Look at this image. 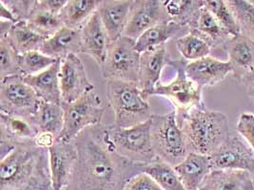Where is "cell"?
Returning a JSON list of instances; mask_svg holds the SVG:
<instances>
[{
    "label": "cell",
    "mask_w": 254,
    "mask_h": 190,
    "mask_svg": "<svg viewBox=\"0 0 254 190\" xmlns=\"http://www.w3.org/2000/svg\"><path fill=\"white\" fill-rule=\"evenodd\" d=\"M1 157L8 153L16 142L35 140L38 132L27 120L0 113Z\"/></svg>",
    "instance_id": "ffe728a7"
},
{
    "label": "cell",
    "mask_w": 254,
    "mask_h": 190,
    "mask_svg": "<svg viewBox=\"0 0 254 190\" xmlns=\"http://www.w3.org/2000/svg\"><path fill=\"white\" fill-rule=\"evenodd\" d=\"M27 24L36 34L46 39L55 36L64 27L59 15L47 12L38 6L37 2L35 10L27 20Z\"/></svg>",
    "instance_id": "4dcf8cb0"
},
{
    "label": "cell",
    "mask_w": 254,
    "mask_h": 190,
    "mask_svg": "<svg viewBox=\"0 0 254 190\" xmlns=\"http://www.w3.org/2000/svg\"><path fill=\"white\" fill-rule=\"evenodd\" d=\"M190 32L203 38L210 48L223 42L230 36L215 16L204 6V2L197 12L193 22L190 26Z\"/></svg>",
    "instance_id": "484cf974"
},
{
    "label": "cell",
    "mask_w": 254,
    "mask_h": 190,
    "mask_svg": "<svg viewBox=\"0 0 254 190\" xmlns=\"http://www.w3.org/2000/svg\"><path fill=\"white\" fill-rule=\"evenodd\" d=\"M103 136L116 153L132 164L146 166L157 159L151 142L150 119L127 129L119 128L115 124L103 125Z\"/></svg>",
    "instance_id": "277c9868"
},
{
    "label": "cell",
    "mask_w": 254,
    "mask_h": 190,
    "mask_svg": "<svg viewBox=\"0 0 254 190\" xmlns=\"http://www.w3.org/2000/svg\"><path fill=\"white\" fill-rule=\"evenodd\" d=\"M230 62L234 67H240L244 69H251L254 65V50L252 44L247 39H239L238 41L233 39L228 47Z\"/></svg>",
    "instance_id": "e575fe53"
},
{
    "label": "cell",
    "mask_w": 254,
    "mask_h": 190,
    "mask_svg": "<svg viewBox=\"0 0 254 190\" xmlns=\"http://www.w3.org/2000/svg\"><path fill=\"white\" fill-rule=\"evenodd\" d=\"M143 172L153 179L163 190H185L174 166L160 159L145 166Z\"/></svg>",
    "instance_id": "f546056e"
},
{
    "label": "cell",
    "mask_w": 254,
    "mask_h": 190,
    "mask_svg": "<svg viewBox=\"0 0 254 190\" xmlns=\"http://www.w3.org/2000/svg\"><path fill=\"white\" fill-rule=\"evenodd\" d=\"M150 134L156 158L174 167L190 153L185 134L177 122L175 110L167 114H152Z\"/></svg>",
    "instance_id": "8992f818"
},
{
    "label": "cell",
    "mask_w": 254,
    "mask_h": 190,
    "mask_svg": "<svg viewBox=\"0 0 254 190\" xmlns=\"http://www.w3.org/2000/svg\"><path fill=\"white\" fill-rule=\"evenodd\" d=\"M174 169L185 190H199L204 180L210 173L208 156L190 152Z\"/></svg>",
    "instance_id": "7402d4cb"
},
{
    "label": "cell",
    "mask_w": 254,
    "mask_h": 190,
    "mask_svg": "<svg viewBox=\"0 0 254 190\" xmlns=\"http://www.w3.org/2000/svg\"><path fill=\"white\" fill-rule=\"evenodd\" d=\"M170 21L162 0H134L124 36L137 40L157 24Z\"/></svg>",
    "instance_id": "4fadbf2b"
},
{
    "label": "cell",
    "mask_w": 254,
    "mask_h": 190,
    "mask_svg": "<svg viewBox=\"0 0 254 190\" xmlns=\"http://www.w3.org/2000/svg\"><path fill=\"white\" fill-rule=\"evenodd\" d=\"M58 60L49 57L39 50L24 53L19 57V67L22 76L35 75L46 71Z\"/></svg>",
    "instance_id": "d590c367"
},
{
    "label": "cell",
    "mask_w": 254,
    "mask_h": 190,
    "mask_svg": "<svg viewBox=\"0 0 254 190\" xmlns=\"http://www.w3.org/2000/svg\"><path fill=\"white\" fill-rule=\"evenodd\" d=\"M247 78L251 81V82H253L254 83V65L249 70V72H248V75H247Z\"/></svg>",
    "instance_id": "7bdbcfd3"
},
{
    "label": "cell",
    "mask_w": 254,
    "mask_h": 190,
    "mask_svg": "<svg viewBox=\"0 0 254 190\" xmlns=\"http://www.w3.org/2000/svg\"><path fill=\"white\" fill-rule=\"evenodd\" d=\"M236 20L251 41L254 42V4L245 0L227 1Z\"/></svg>",
    "instance_id": "8d00e7d4"
},
{
    "label": "cell",
    "mask_w": 254,
    "mask_h": 190,
    "mask_svg": "<svg viewBox=\"0 0 254 190\" xmlns=\"http://www.w3.org/2000/svg\"><path fill=\"white\" fill-rule=\"evenodd\" d=\"M20 55L12 47L5 36H0V80L9 76L21 75Z\"/></svg>",
    "instance_id": "836d02e7"
},
{
    "label": "cell",
    "mask_w": 254,
    "mask_h": 190,
    "mask_svg": "<svg viewBox=\"0 0 254 190\" xmlns=\"http://www.w3.org/2000/svg\"><path fill=\"white\" fill-rule=\"evenodd\" d=\"M134 0H102L97 13L111 42L124 35Z\"/></svg>",
    "instance_id": "ac0fdd59"
},
{
    "label": "cell",
    "mask_w": 254,
    "mask_h": 190,
    "mask_svg": "<svg viewBox=\"0 0 254 190\" xmlns=\"http://www.w3.org/2000/svg\"><path fill=\"white\" fill-rule=\"evenodd\" d=\"M0 190H53L48 148L35 140L16 142L1 157Z\"/></svg>",
    "instance_id": "7a4b0ae2"
},
{
    "label": "cell",
    "mask_w": 254,
    "mask_h": 190,
    "mask_svg": "<svg viewBox=\"0 0 254 190\" xmlns=\"http://www.w3.org/2000/svg\"><path fill=\"white\" fill-rule=\"evenodd\" d=\"M41 100L23 81L22 75L0 80V113L31 121Z\"/></svg>",
    "instance_id": "30bf717a"
},
{
    "label": "cell",
    "mask_w": 254,
    "mask_h": 190,
    "mask_svg": "<svg viewBox=\"0 0 254 190\" xmlns=\"http://www.w3.org/2000/svg\"><path fill=\"white\" fill-rule=\"evenodd\" d=\"M177 122L185 134L190 152L210 156L230 138V123L226 114L196 107Z\"/></svg>",
    "instance_id": "3957f363"
},
{
    "label": "cell",
    "mask_w": 254,
    "mask_h": 190,
    "mask_svg": "<svg viewBox=\"0 0 254 190\" xmlns=\"http://www.w3.org/2000/svg\"><path fill=\"white\" fill-rule=\"evenodd\" d=\"M123 190H163L145 172H139L127 182Z\"/></svg>",
    "instance_id": "f35d334b"
},
{
    "label": "cell",
    "mask_w": 254,
    "mask_h": 190,
    "mask_svg": "<svg viewBox=\"0 0 254 190\" xmlns=\"http://www.w3.org/2000/svg\"><path fill=\"white\" fill-rule=\"evenodd\" d=\"M5 37H7L12 47L19 55L39 50L46 40V38L34 32L28 26L27 21L13 24Z\"/></svg>",
    "instance_id": "83f0119b"
},
{
    "label": "cell",
    "mask_w": 254,
    "mask_h": 190,
    "mask_svg": "<svg viewBox=\"0 0 254 190\" xmlns=\"http://www.w3.org/2000/svg\"><path fill=\"white\" fill-rule=\"evenodd\" d=\"M59 81L61 104L72 103L95 90L94 85L89 80L83 62L76 54H70L61 61Z\"/></svg>",
    "instance_id": "8fae6325"
},
{
    "label": "cell",
    "mask_w": 254,
    "mask_h": 190,
    "mask_svg": "<svg viewBox=\"0 0 254 190\" xmlns=\"http://www.w3.org/2000/svg\"><path fill=\"white\" fill-rule=\"evenodd\" d=\"M0 4H1V10H0V20L2 21H9V22H12V23L15 24L17 23L16 19L14 18L13 14L12 12L9 10V8L3 3V1L1 0L0 1Z\"/></svg>",
    "instance_id": "b9f144b4"
},
{
    "label": "cell",
    "mask_w": 254,
    "mask_h": 190,
    "mask_svg": "<svg viewBox=\"0 0 254 190\" xmlns=\"http://www.w3.org/2000/svg\"><path fill=\"white\" fill-rule=\"evenodd\" d=\"M61 61H58L51 66L46 71H42L35 75L22 76L23 81L30 86L35 92L41 101L61 104V92H60V71Z\"/></svg>",
    "instance_id": "603a6c76"
},
{
    "label": "cell",
    "mask_w": 254,
    "mask_h": 190,
    "mask_svg": "<svg viewBox=\"0 0 254 190\" xmlns=\"http://www.w3.org/2000/svg\"><path fill=\"white\" fill-rule=\"evenodd\" d=\"M233 71L230 61H222L212 56L188 62L186 66L188 77L201 89L221 83Z\"/></svg>",
    "instance_id": "2e32d148"
},
{
    "label": "cell",
    "mask_w": 254,
    "mask_h": 190,
    "mask_svg": "<svg viewBox=\"0 0 254 190\" xmlns=\"http://www.w3.org/2000/svg\"><path fill=\"white\" fill-rule=\"evenodd\" d=\"M176 48L187 62H194L209 56L211 51V48L203 38L190 32L176 39Z\"/></svg>",
    "instance_id": "1f68e13d"
},
{
    "label": "cell",
    "mask_w": 254,
    "mask_h": 190,
    "mask_svg": "<svg viewBox=\"0 0 254 190\" xmlns=\"http://www.w3.org/2000/svg\"></svg>",
    "instance_id": "f6af8a7d"
},
{
    "label": "cell",
    "mask_w": 254,
    "mask_h": 190,
    "mask_svg": "<svg viewBox=\"0 0 254 190\" xmlns=\"http://www.w3.org/2000/svg\"><path fill=\"white\" fill-rule=\"evenodd\" d=\"M140 52L135 40L121 36L111 42L103 66L100 68L107 81L137 83Z\"/></svg>",
    "instance_id": "9c48e42d"
},
{
    "label": "cell",
    "mask_w": 254,
    "mask_h": 190,
    "mask_svg": "<svg viewBox=\"0 0 254 190\" xmlns=\"http://www.w3.org/2000/svg\"><path fill=\"white\" fill-rule=\"evenodd\" d=\"M169 53L166 45L151 48L140 53L137 87L149 99L159 84L162 71L168 65Z\"/></svg>",
    "instance_id": "9a60e30c"
},
{
    "label": "cell",
    "mask_w": 254,
    "mask_h": 190,
    "mask_svg": "<svg viewBox=\"0 0 254 190\" xmlns=\"http://www.w3.org/2000/svg\"><path fill=\"white\" fill-rule=\"evenodd\" d=\"M107 97L115 112V125L132 128L148 122L151 116L149 99L139 90L136 83L107 81Z\"/></svg>",
    "instance_id": "5b68a950"
},
{
    "label": "cell",
    "mask_w": 254,
    "mask_h": 190,
    "mask_svg": "<svg viewBox=\"0 0 254 190\" xmlns=\"http://www.w3.org/2000/svg\"><path fill=\"white\" fill-rule=\"evenodd\" d=\"M188 34H190L189 27L181 26L173 21L162 22L150 28L135 40V46L141 53L151 48L166 45L169 40L175 37L178 39Z\"/></svg>",
    "instance_id": "cb8c5ba5"
},
{
    "label": "cell",
    "mask_w": 254,
    "mask_h": 190,
    "mask_svg": "<svg viewBox=\"0 0 254 190\" xmlns=\"http://www.w3.org/2000/svg\"><path fill=\"white\" fill-rule=\"evenodd\" d=\"M163 5L170 21L190 28L203 6V1L164 0Z\"/></svg>",
    "instance_id": "f1b7e54d"
},
{
    "label": "cell",
    "mask_w": 254,
    "mask_h": 190,
    "mask_svg": "<svg viewBox=\"0 0 254 190\" xmlns=\"http://www.w3.org/2000/svg\"><path fill=\"white\" fill-rule=\"evenodd\" d=\"M48 150L53 190H66L77 163V149L72 142L57 140Z\"/></svg>",
    "instance_id": "7c38bea8"
},
{
    "label": "cell",
    "mask_w": 254,
    "mask_h": 190,
    "mask_svg": "<svg viewBox=\"0 0 254 190\" xmlns=\"http://www.w3.org/2000/svg\"><path fill=\"white\" fill-rule=\"evenodd\" d=\"M82 52L90 55L101 68L111 43L97 11L80 29Z\"/></svg>",
    "instance_id": "e0dca14e"
},
{
    "label": "cell",
    "mask_w": 254,
    "mask_h": 190,
    "mask_svg": "<svg viewBox=\"0 0 254 190\" xmlns=\"http://www.w3.org/2000/svg\"><path fill=\"white\" fill-rule=\"evenodd\" d=\"M203 2L204 6L215 16L220 25L227 31L230 36L237 37L241 35V27L236 20L233 12H231L227 1L207 0Z\"/></svg>",
    "instance_id": "d6a6232c"
},
{
    "label": "cell",
    "mask_w": 254,
    "mask_h": 190,
    "mask_svg": "<svg viewBox=\"0 0 254 190\" xmlns=\"http://www.w3.org/2000/svg\"><path fill=\"white\" fill-rule=\"evenodd\" d=\"M78 158L66 190H123L127 181L145 166L132 164L106 142L103 125L91 127L72 141Z\"/></svg>",
    "instance_id": "6da1fadb"
},
{
    "label": "cell",
    "mask_w": 254,
    "mask_h": 190,
    "mask_svg": "<svg viewBox=\"0 0 254 190\" xmlns=\"http://www.w3.org/2000/svg\"><path fill=\"white\" fill-rule=\"evenodd\" d=\"M67 2L68 0H37L39 7L56 15H60Z\"/></svg>",
    "instance_id": "60d3db41"
},
{
    "label": "cell",
    "mask_w": 254,
    "mask_h": 190,
    "mask_svg": "<svg viewBox=\"0 0 254 190\" xmlns=\"http://www.w3.org/2000/svg\"><path fill=\"white\" fill-rule=\"evenodd\" d=\"M187 64L188 62L184 59L169 60L168 65L174 68L175 77L167 85L158 84L151 95L168 99L174 107L177 119L193 108L205 107L202 100L203 89L188 77L186 73Z\"/></svg>",
    "instance_id": "52a82bcc"
},
{
    "label": "cell",
    "mask_w": 254,
    "mask_h": 190,
    "mask_svg": "<svg viewBox=\"0 0 254 190\" xmlns=\"http://www.w3.org/2000/svg\"><path fill=\"white\" fill-rule=\"evenodd\" d=\"M101 0H68L60 13L65 27L80 30L86 21L97 11Z\"/></svg>",
    "instance_id": "4316f807"
},
{
    "label": "cell",
    "mask_w": 254,
    "mask_h": 190,
    "mask_svg": "<svg viewBox=\"0 0 254 190\" xmlns=\"http://www.w3.org/2000/svg\"><path fill=\"white\" fill-rule=\"evenodd\" d=\"M30 123L40 133L50 134L58 140L64 129V110L61 104L41 101Z\"/></svg>",
    "instance_id": "d4e9b609"
},
{
    "label": "cell",
    "mask_w": 254,
    "mask_h": 190,
    "mask_svg": "<svg viewBox=\"0 0 254 190\" xmlns=\"http://www.w3.org/2000/svg\"><path fill=\"white\" fill-rule=\"evenodd\" d=\"M208 158L212 170L241 169L254 173V152L236 137H230Z\"/></svg>",
    "instance_id": "5bb4252c"
},
{
    "label": "cell",
    "mask_w": 254,
    "mask_h": 190,
    "mask_svg": "<svg viewBox=\"0 0 254 190\" xmlns=\"http://www.w3.org/2000/svg\"><path fill=\"white\" fill-rule=\"evenodd\" d=\"M61 105L64 110V129L58 140L72 142L82 131L101 125L105 108L95 90L72 103Z\"/></svg>",
    "instance_id": "ba28073f"
},
{
    "label": "cell",
    "mask_w": 254,
    "mask_h": 190,
    "mask_svg": "<svg viewBox=\"0 0 254 190\" xmlns=\"http://www.w3.org/2000/svg\"></svg>",
    "instance_id": "ee69618b"
},
{
    "label": "cell",
    "mask_w": 254,
    "mask_h": 190,
    "mask_svg": "<svg viewBox=\"0 0 254 190\" xmlns=\"http://www.w3.org/2000/svg\"><path fill=\"white\" fill-rule=\"evenodd\" d=\"M39 51L58 61H63L70 54L82 52L80 30L63 27L55 36L45 40Z\"/></svg>",
    "instance_id": "44dd1931"
},
{
    "label": "cell",
    "mask_w": 254,
    "mask_h": 190,
    "mask_svg": "<svg viewBox=\"0 0 254 190\" xmlns=\"http://www.w3.org/2000/svg\"><path fill=\"white\" fill-rule=\"evenodd\" d=\"M236 131L250 144L254 152V115L252 113H242L236 125Z\"/></svg>",
    "instance_id": "ab89813d"
},
{
    "label": "cell",
    "mask_w": 254,
    "mask_h": 190,
    "mask_svg": "<svg viewBox=\"0 0 254 190\" xmlns=\"http://www.w3.org/2000/svg\"><path fill=\"white\" fill-rule=\"evenodd\" d=\"M199 190H254V174L241 169L211 170Z\"/></svg>",
    "instance_id": "d6986e66"
},
{
    "label": "cell",
    "mask_w": 254,
    "mask_h": 190,
    "mask_svg": "<svg viewBox=\"0 0 254 190\" xmlns=\"http://www.w3.org/2000/svg\"><path fill=\"white\" fill-rule=\"evenodd\" d=\"M3 3L12 12L17 22L27 21L31 13L35 10L37 0H2Z\"/></svg>",
    "instance_id": "74e56055"
}]
</instances>
